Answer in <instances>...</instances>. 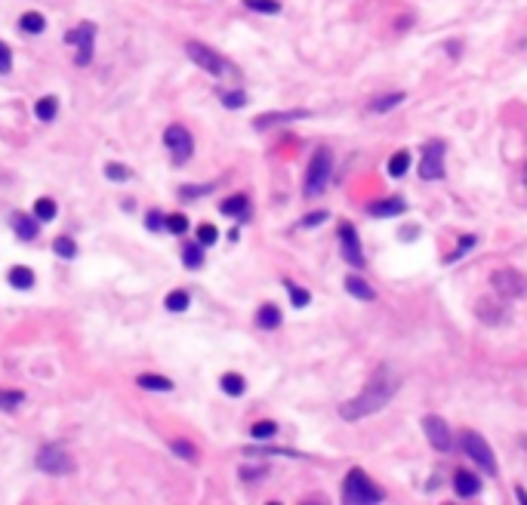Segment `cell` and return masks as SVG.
Returning a JSON list of instances; mask_svg holds the SVG:
<instances>
[{
	"label": "cell",
	"mask_w": 527,
	"mask_h": 505,
	"mask_svg": "<svg viewBox=\"0 0 527 505\" xmlns=\"http://www.w3.org/2000/svg\"><path fill=\"white\" fill-rule=\"evenodd\" d=\"M395 391H398V379L388 373L386 367L377 370V373L370 376V382L358 391V397H352V401L342 404L339 416L346 422H358V419H364V416L379 413V410H383L386 404L395 397Z\"/></svg>",
	"instance_id": "6da1fadb"
},
{
	"label": "cell",
	"mask_w": 527,
	"mask_h": 505,
	"mask_svg": "<svg viewBox=\"0 0 527 505\" xmlns=\"http://www.w3.org/2000/svg\"><path fill=\"white\" fill-rule=\"evenodd\" d=\"M383 490L370 481L361 468H352L342 481V505H379Z\"/></svg>",
	"instance_id": "7a4b0ae2"
},
{
	"label": "cell",
	"mask_w": 527,
	"mask_h": 505,
	"mask_svg": "<svg viewBox=\"0 0 527 505\" xmlns=\"http://www.w3.org/2000/svg\"><path fill=\"white\" fill-rule=\"evenodd\" d=\"M186 52H188V59L197 65L201 71H207L210 77H216V81H222V77H238V68H235L228 59H222V52H216V50H210L207 43H201V41H188L186 43Z\"/></svg>",
	"instance_id": "3957f363"
},
{
	"label": "cell",
	"mask_w": 527,
	"mask_h": 505,
	"mask_svg": "<svg viewBox=\"0 0 527 505\" xmlns=\"http://www.w3.org/2000/svg\"><path fill=\"white\" fill-rule=\"evenodd\" d=\"M330 176H333V155L327 148H318L312 155L306 167V179H302V195L306 197H318L327 191L330 185Z\"/></svg>",
	"instance_id": "277c9868"
},
{
	"label": "cell",
	"mask_w": 527,
	"mask_h": 505,
	"mask_svg": "<svg viewBox=\"0 0 527 505\" xmlns=\"http://www.w3.org/2000/svg\"><path fill=\"white\" fill-rule=\"evenodd\" d=\"M459 447L469 453L472 462L481 465V471H484V475H497V456H493L490 444H487L478 431H469V428L459 431Z\"/></svg>",
	"instance_id": "5b68a950"
},
{
	"label": "cell",
	"mask_w": 527,
	"mask_h": 505,
	"mask_svg": "<svg viewBox=\"0 0 527 505\" xmlns=\"http://www.w3.org/2000/svg\"><path fill=\"white\" fill-rule=\"evenodd\" d=\"M65 41L74 43V65L77 68H87L93 62V52H96V25L93 22H81L74 31L65 34Z\"/></svg>",
	"instance_id": "8992f818"
},
{
	"label": "cell",
	"mask_w": 527,
	"mask_h": 505,
	"mask_svg": "<svg viewBox=\"0 0 527 505\" xmlns=\"http://www.w3.org/2000/svg\"><path fill=\"white\" fill-rule=\"evenodd\" d=\"M37 468L47 471V475H71L74 471V459L62 444H47V447L37 450Z\"/></svg>",
	"instance_id": "52a82bcc"
},
{
	"label": "cell",
	"mask_w": 527,
	"mask_h": 505,
	"mask_svg": "<svg viewBox=\"0 0 527 505\" xmlns=\"http://www.w3.org/2000/svg\"><path fill=\"white\" fill-rule=\"evenodd\" d=\"M163 145H167L173 164H186L188 157L195 155V139L182 123H170L167 130H163Z\"/></svg>",
	"instance_id": "ba28073f"
},
{
	"label": "cell",
	"mask_w": 527,
	"mask_h": 505,
	"mask_svg": "<svg viewBox=\"0 0 527 505\" xmlns=\"http://www.w3.org/2000/svg\"><path fill=\"white\" fill-rule=\"evenodd\" d=\"M490 284H493V290L506 299H521L527 293V277L515 268H497L490 275Z\"/></svg>",
	"instance_id": "9c48e42d"
},
{
	"label": "cell",
	"mask_w": 527,
	"mask_h": 505,
	"mask_svg": "<svg viewBox=\"0 0 527 505\" xmlns=\"http://www.w3.org/2000/svg\"><path fill=\"white\" fill-rule=\"evenodd\" d=\"M339 247H342V259H346L348 265H355V268H364V250H361V237L358 231H355L352 222H339Z\"/></svg>",
	"instance_id": "30bf717a"
},
{
	"label": "cell",
	"mask_w": 527,
	"mask_h": 505,
	"mask_svg": "<svg viewBox=\"0 0 527 505\" xmlns=\"http://www.w3.org/2000/svg\"><path fill=\"white\" fill-rule=\"evenodd\" d=\"M419 176L426 179V182H438V179H444V142L441 139H435V142H429L423 148V161H419Z\"/></svg>",
	"instance_id": "8fae6325"
},
{
	"label": "cell",
	"mask_w": 527,
	"mask_h": 505,
	"mask_svg": "<svg viewBox=\"0 0 527 505\" xmlns=\"http://www.w3.org/2000/svg\"><path fill=\"white\" fill-rule=\"evenodd\" d=\"M423 431H426V437H429V444L435 450H441V453H450L453 450V435H450V425H447L441 416H423Z\"/></svg>",
	"instance_id": "7c38bea8"
},
{
	"label": "cell",
	"mask_w": 527,
	"mask_h": 505,
	"mask_svg": "<svg viewBox=\"0 0 527 505\" xmlns=\"http://www.w3.org/2000/svg\"><path fill=\"white\" fill-rule=\"evenodd\" d=\"M404 212H407L404 197H383V201L367 204V216L373 219H392V216H404Z\"/></svg>",
	"instance_id": "4fadbf2b"
},
{
	"label": "cell",
	"mask_w": 527,
	"mask_h": 505,
	"mask_svg": "<svg viewBox=\"0 0 527 505\" xmlns=\"http://www.w3.org/2000/svg\"><path fill=\"white\" fill-rule=\"evenodd\" d=\"M308 111L296 108V111H266L253 121L256 130H268V126H281V123H293V121H306Z\"/></svg>",
	"instance_id": "5bb4252c"
},
{
	"label": "cell",
	"mask_w": 527,
	"mask_h": 505,
	"mask_svg": "<svg viewBox=\"0 0 527 505\" xmlns=\"http://www.w3.org/2000/svg\"><path fill=\"white\" fill-rule=\"evenodd\" d=\"M12 231L19 241H34L41 235V222L34 212H12Z\"/></svg>",
	"instance_id": "9a60e30c"
},
{
	"label": "cell",
	"mask_w": 527,
	"mask_h": 505,
	"mask_svg": "<svg viewBox=\"0 0 527 505\" xmlns=\"http://www.w3.org/2000/svg\"><path fill=\"white\" fill-rule=\"evenodd\" d=\"M219 212L222 216H235L238 222H247V216H250L247 195H232V197H226V201H219Z\"/></svg>",
	"instance_id": "2e32d148"
},
{
	"label": "cell",
	"mask_w": 527,
	"mask_h": 505,
	"mask_svg": "<svg viewBox=\"0 0 527 505\" xmlns=\"http://www.w3.org/2000/svg\"><path fill=\"white\" fill-rule=\"evenodd\" d=\"M346 293L361 299V302H373V299H377V290H373L361 275H348L346 277Z\"/></svg>",
	"instance_id": "e0dca14e"
},
{
	"label": "cell",
	"mask_w": 527,
	"mask_h": 505,
	"mask_svg": "<svg viewBox=\"0 0 527 505\" xmlns=\"http://www.w3.org/2000/svg\"><path fill=\"white\" fill-rule=\"evenodd\" d=\"M281 321H284V315H281V308L272 302L259 305V311H256V327L259 330H278Z\"/></svg>",
	"instance_id": "ac0fdd59"
},
{
	"label": "cell",
	"mask_w": 527,
	"mask_h": 505,
	"mask_svg": "<svg viewBox=\"0 0 527 505\" xmlns=\"http://www.w3.org/2000/svg\"><path fill=\"white\" fill-rule=\"evenodd\" d=\"M453 487H457V493L459 496H466V499H472V496L481 490V481H478V475H472V471H457L453 475Z\"/></svg>",
	"instance_id": "d6986e66"
},
{
	"label": "cell",
	"mask_w": 527,
	"mask_h": 505,
	"mask_svg": "<svg viewBox=\"0 0 527 505\" xmlns=\"http://www.w3.org/2000/svg\"><path fill=\"white\" fill-rule=\"evenodd\" d=\"M6 284H10L12 290H31L34 287V271H31L28 265H12L10 275H6Z\"/></svg>",
	"instance_id": "ffe728a7"
},
{
	"label": "cell",
	"mask_w": 527,
	"mask_h": 505,
	"mask_svg": "<svg viewBox=\"0 0 527 505\" xmlns=\"http://www.w3.org/2000/svg\"><path fill=\"white\" fill-rule=\"evenodd\" d=\"M43 28H47L43 12L28 10V12H22V16H19V31H22V34H43Z\"/></svg>",
	"instance_id": "44dd1931"
},
{
	"label": "cell",
	"mask_w": 527,
	"mask_h": 505,
	"mask_svg": "<svg viewBox=\"0 0 527 505\" xmlns=\"http://www.w3.org/2000/svg\"><path fill=\"white\" fill-rule=\"evenodd\" d=\"M56 115H59V99L56 96H41L34 102V117L37 121L50 123V121H56Z\"/></svg>",
	"instance_id": "7402d4cb"
},
{
	"label": "cell",
	"mask_w": 527,
	"mask_h": 505,
	"mask_svg": "<svg viewBox=\"0 0 527 505\" xmlns=\"http://www.w3.org/2000/svg\"><path fill=\"white\" fill-rule=\"evenodd\" d=\"M136 385L145 391H173V382L167 376H157V373H142L136 376Z\"/></svg>",
	"instance_id": "603a6c76"
},
{
	"label": "cell",
	"mask_w": 527,
	"mask_h": 505,
	"mask_svg": "<svg viewBox=\"0 0 527 505\" xmlns=\"http://www.w3.org/2000/svg\"><path fill=\"white\" fill-rule=\"evenodd\" d=\"M386 170H388V176H392V179L407 176V170H410V151H395V155L388 157Z\"/></svg>",
	"instance_id": "cb8c5ba5"
},
{
	"label": "cell",
	"mask_w": 527,
	"mask_h": 505,
	"mask_svg": "<svg viewBox=\"0 0 527 505\" xmlns=\"http://www.w3.org/2000/svg\"><path fill=\"white\" fill-rule=\"evenodd\" d=\"M182 265H186L188 271H197L203 265V247L201 244H186V247H182Z\"/></svg>",
	"instance_id": "d4e9b609"
},
{
	"label": "cell",
	"mask_w": 527,
	"mask_h": 505,
	"mask_svg": "<svg viewBox=\"0 0 527 505\" xmlns=\"http://www.w3.org/2000/svg\"><path fill=\"white\" fill-rule=\"evenodd\" d=\"M219 388L226 391L228 397H241L243 391H247V382H243L241 373H226V376L219 379Z\"/></svg>",
	"instance_id": "484cf974"
},
{
	"label": "cell",
	"mask_w": 527,
	"mask_h": 505,
	"mask_svg": "<svg viewBox=\"0 0 527 505\" xmlns=\"http://www.w3.org/2000/svg\"><path fill=\"white\" fill-rule=\"evenodd\" d=\"M34 216H37V222H52V219L59 216V207H56V201L52 197H37L34 201Z\"/></svg>",
	"instance_id": "4316f807"
},
{
	"label": "cell",
	"mask_w": 527,
	"mask_h": 505,
	"mask_svg": "<svg viewBox=\"0 0 527 505\" xmlns=\"http://www.w3.org/2000/svg\"><path fill=\"white\" fill-rule=\"evenodd\" d=\"M163 228H167L170 235L182 237L188 228H192V222H188V216H186V212H170V216L163 219Z\"/></svg>",
	"instance_id": "83f0119b"
},
{
	"label": "cell",
	"mask_w": 527,
	"mask_h": 505,
	"mask_svg": "<svg viewBox=\"0 0 527 505\" xmlns=\"http://www.w3.org/2000/svg\"><path fill=\"white\" fill-rule=\"evenodd\" d=\"M170 450H173L176 456H182L186 462H197V447L192 441H186V437H173V441H170Z\"/></svg>",
	"instance_id": "f1b7e54d"
},
{
	"label": "cell",
	"mask_w": 527,
	"mask_h": 505,
	"mask_svg": "<svg viewBox=\"0 0 527 505\" xmlns=\"http://www.w3.org/2000/svg\"><path fill=\"white\" fill-rule=\"evenodd\" d=\"M52 253H56L59 259H74V256H77V244H74V237L59 235L56 241H52Z\"/></svg>",
	"instance_id": "f546056e"
},
{
	"label": "cell",
	"mask_w": 527,
	"mask_h": 505,
	"mask_svg": "<svg viewBox=\"0 0 527 505\" xmlns=\"http://www.w3.org/2000/svg\"><path fill=\"white\" fill-rule=\"evenodd\" d=\"M163 305H167V311H188L192 296H188V290H173V293H167Z\"/></svg>",
	"instance_id": "4dcf8cb0"
},
{
	"label": "cell",
	"mask_w": 527,
	"mask_h": 505,
	"mask_svg": "<svg viewBox=\"0 0 527 505\" xmlns=\"http://www.w3.org/2000/svg\"><path fill=\"white\" fill-rule=\"evenodd\" d=\"M216 191V182H207V185H182L179 188V197L182 201H197V197H207Z\"/></svg>",
	"instance_id": "1f68e13d"
},
{
	"label": "cell",
	"mask_w": 527,
	"mask_h": 505,
	"mask_svg": "<svg viewBox=\"0 0 527 505\" xmlns=\"http://www.w3.org/2000/svg\"><path fill=\"white\" fill-rule=\"evenodd\" d=\"M243 6L253 12H262V16H278L281 12V3L278 0H243Z\"/></svg>",
	"instance_id": "d6a6232c"
},
{
	"label": "cell",
	"mask_w": 527,
	"mask_h": 505,
	"mask_svg": "<svg viewBox=\"0 0 527 505\" xmlns=\"http://www.w3.org/2000/svg\"><path fill=\"white\" fill-rule=\"evenodd\" d=\"M216 241H219V228H216V225H210V222H201V225H197V244H201L203 250L213 247Z\"/></svg>",
	"instance_id": "836d02e7"
},
{
	"label": "cell",
	"mask_w": 527,
	"mask_h": 505,
	"mask_svg": "<svg viewBox=\"0 0 527 505\" xmlns=\"http://www.w3.org/2000/svg\"><path fill=\"white\" fill-rule=\"evenodd\" d=\"M284 287H287V293H290L293 308H306V305L312 302V293H308V290H302V287H296L293 281H284Z\"/></svg>",
	"instance_id": "e575fe53"
},
{
	"label": "cell",
	"mask_w": 527,
	"mask_h": 505,
	"mask_svg": "<svg viewBox=\"0 0 527 505\" xmlns=\"http://www.w3.org/2000/svg\"><path fill=\"white\" fill-rule=\"evenodd\" d=\"M250 435H253V441H272V437L278 435V425H275L272 419H262V422H256L253 428H250Z\"/></svg>",
	"instance_id": "d590c367"
},
{
	"label": "cell",
	"mask_w": 527,
	"mask_h": 505,
	"mask_svg": "<svg viewBox=\"0 0 527 505\" xmlns=\"http://www.w3.org/2000/svg\"><path fill=\"white\" fill-rule=\"evenodd\" d=\"M404 102V92H392V96H383V99H373L370 102V111H392V108H398V105Z\"/></svg>",
	"instance_id": "8d00e7d4"
},
{
	"label": "cell",
	"mask_w": 527,
	"mask_h": 505,
	"mask_svg": "<svg viewBox=\"0 0 527 505\" xmlns=\"http://www.w3.org/2000/svg\"><path fill=\"white\" fill-rule=\"evenodd\" d=\"M219 99H222V105H226V108H232V111L247 105V92H243V90H222Z\"/></svg>",
	"instance_id": "74e56055"
},
{
	"label": "cell",
	"mask_w": 527,
	"mask_h": 505,
	"mask_svg": "<svg viewBox=\"0 0 527 505\" xmlns=\"http://www.w3.org/2000/svg\"><path fill=\"white\" fill-rule=\"evenodd\" d=\"M25 401V391L16 388H0V410H16Z\"/></svg>",
	"instance_id": "f35d334b"
},
{
	"label": "cell",
	"mask_w": 527,
	"mask_h": 505,
	"mask_svg": "<svg viewBox=\"0 0 527 505\" xmlns=\"http://www.w3.org/2000/svg\"><path fill=\"white\" fill-rule=\"evenodd\" d=\"M105 176H108L111 182H127V179H133V170L111 161V164H105Z\"/></svg>",
	"instance_id": "ab89813d"
},
{
	"label": "cell",
	"mask_w": 527,
	"mask_h": 505,
	"mask_svg": "<svg viewBox=\"0 0 527 505\" xmlns=\"http://www.w3.org/2000/svg\"><path fill=\"white\" fill-rule=\"evenodd\" d=\"M475 244H478V237H475V235H463V237H459V244H457V250H453L450 256H447V265H450V262H457V259H463L466 253H469L472 247H475Z\"/></svg>",
	"instance_id": "60d3db41"
},
{
	"label": "cell",
	"mask_w": 527,
	"mask_h": 505,
	"mask_svg": "<svg viewBox=\"0 0 527 505\" xmlns=\"http://www.w3.org/2000/svg\"><path fill=\"white\" fill-rule=\"evenodd\" d=\"M163 219H167V212L148 210V212H145V228H148V231H161L163 228Z\"/></svg>",
	"instance_id": "b9f144b4"
},
{
	"label": "cell",
	"mask_w": 527,
	"mask_h": 505,
	"mask_svg": "<svg viewBox=\"0 0 527 505\" xmlns=\"http://www.w3.org/2000/svg\"><path fill=\"white\" fill-rule=\"evenodd\" d=\"M327 219H330V212H327V210H315V212H308V216H302L299 225H302V228H315V225L327 222Z\"/></svg>",
	"instance_id": "7bdbcfd3"
},
{
	"label": "cell",
	"mask_w": 527,
	"mask_h": 505,
	"mask_svg": "<svg viewBox=\"0 0 527 505\" xmlns=\"http://www.w3.org/2000/svg\"><path fill=\"white\" fill-rule=\"evenodd\" d=\"M10 71H12V50H10V46H6L3 41H0V75H10Z\"/></svg>",
	"instance_id": "ee69618b"
},
{
	"label": "cell",
	"mask_w": 527,
	"mask_h": 505,
	"mask_svg": "<svg viewBox=\"0 0 527 505\" xmlns=\"http://www.w3.org/2000/svg\"><path fill=\"white\" fill-rule=\"evenodd\" d=\"M515 496H518V505H527V490L521 487V484L515 487Z\"/></svg>",
	"instance_id": "f6af8a7d"
},
{
	"label": "cell",
	"mask_w": 527,
	"mask_h": 505,
	"mask_svg": "<svg viewBox=\"0 0 527 505\" xmlns=\"http://www.w3.org/2000/svg\"><path fill=\"white\" fill-rule=\"evenodd\" d=\"M268 505H281V502H268Z\"/></svg>",
	"instance_id": "bcb514c9"
},
{
	"label": "cell",
	"mask_w": 527,
	"mask_h": 505,
	"mask_svg": "<svg viewBox=\"0 0 527 505\" xmlns=\"http://www.w3.org/2000/svg\"><path fill=\"white\" fill-rule=\"evenodd\" d=\"M524 182H527V172H524Z\"/></svg>",
	"instance_id": "7dc6e473"
}]
</instances>
